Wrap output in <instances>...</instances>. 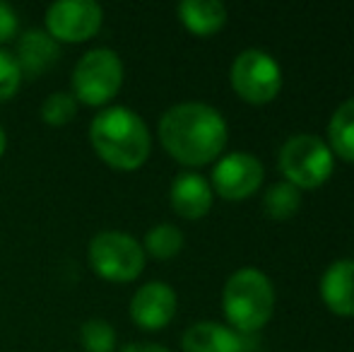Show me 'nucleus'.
<instances>
[{
  "label": "nucleus",
  "mask_w": 354,
  "mask_h": 352,
  "mask_svg": "<svg viewBox=\"0 0 354 352\" xmlns=\"http://www.w3.org/2000/svg\"><path fill=\"white\" fill-rule=\"evenodd\" d=\"M162 147L183 167H205L227 147V121L210 104L183 102L159 118Z\"/></svg>",
  "instance_id": "f257e3e1"
},
{
  "label": "nucleus",
  "mask_w": 354,
  "mask_h": 352,
  "mask_svg": "<svg viewBox=\"0 0 354 352\" xmlns=\"http://www.w3.org/2000/svg\"><path fill=\"white\" fill-rule=\"evenodd\" d=\"M89 142L111 169L136 172L152 152V136L140 113L128 106H106L89 123Z\"/></svg>",
  "instance_id": "f03ea898"
},
{
  "label": "nucleus",
  "mask_w": 354,
  "mask_h": 352,
  "mask_svg": "<svg viewBox=\"0 0 354 352\" xmlns=\"http://www.w3.org/2000/svg\"><path fill=\"white\" fill-rule=\"evenodd\" d=\"M275 309V290L258 268H241L222 290V311L236 333H256L270 321Z\"/></svg>",
  "instance_id": "7ed1b4c3"
},
{
  "label": "nucleus",
  "mask_w": 354,
  "mask_h": 352,
  "mask_svg": "<svg viewBox=\"0 0 354 352\" xmlns=\"http://www.w3.org/2000/svg\"><path fill=\"white\" fill-rule=\"evenodd\" d=\"M73 97L84 106H106L123 87V61L113 48L87 51L73 68Z\"/></svg>",
  "instance_id": "20e7f679"
},
{
  "label": "nucleus",
  "mask_w": 354,
  "mask_h": 352,
  "mask_svg": "<svg viewBox=\"0 0 354 352\" xmlns=\"http://www.w3.org/2000/svg\"><path fill=\"white\" fill-rule=\"evenodd\" d=\"M89 268L106 282H133L145 270V249L126 232L106 230L92 237L87 249Z\"/></svg>",
  "instance_id": "39448f33"
},
{
  "label": "nucleus",
  "mask_w": 354,
  "mask_h": 352,
  "mask_svg": "<svg viewBox=\"0 0 354 352\" xmlns=\"http://www.w3.org/2000/svg\"><path fill=\"white\" fill-rule=\"evenodd\" d=\"M277 167L287 183L297 186L299 191H311L330 178L335 169V157L321 138L301 133V136H292L282 145Z\"/></svg>",
  "instance_id": "423d86ee"
},
{
  "label": "nucleus",
  "mask_w": 354,
  "mask_h": 352,
  "mask_svg": "<svg viewBox=\"0 0 354 352\" xmlns=\"http://www.w3.org/2000/svg\"><path fill=\"white\" fill-rule=\"evenodd\" d=\"M232 87L243 102L268 104L282 89V68L270 53L261 48H246L234 58Z\"/></svg>",
  "instance_id": "0eeeda50"
},
{
  "label": "nucleus",
  "mask_w": 354,
  "mask_h": 352,
  "mask_svg": "<svg viewBox=\"0 0 354 352\" xmlns=\"http://www.w3.org/2000/svg\"><path fill=\"white\" fill-rule=\"evenodd\" d=\"M104 24V10L94 0H58L46 10V34L56 44L89 41Z\"/></svg>",
  "instance_id": "6e6552de"
},
{
  "label": "nucleus",
  "mask_w": 354,
  "mask_h": 352,
  "mask_svg": "<svg viewBox=\"0 0 354 352\" xmlns=\"http://www.w3.org/2000/svg\"><path fill=\"white\" fill-rule=\"evenodd\" d=\"M263 165L251 152H232L224 155L212 169V188L224 201H243L251 198L263 186Z\"/></svg>",
  "instance_id": "1a4fd4ad"
},
{
  "label": "nucleus",
  "mask_w": 354,
  "mask_h": 352,
  "mask_svg": "<svg viewBox=\"0 0 354 352\" xmlns=\"http://www.w3.org/2000/svg\"><path fill=\"white\" fill-rule=\"evenodd\" d=\"M176 292L167 282H147L140 290H136V295L131 297V306L128 314L131 321L142 331H162L176 316Z\"/></svg>",
  "instance_id": "9d476101"
},
{
  "label": "nucleus",
  "mask_w": 354,
  "mask_h": 352,
  "mask_svg": "<svg viewBox=\"0 0 354 352\" xmlns=\"http://www.w3.org/2000/svg\"><path fill=\"white\" fill-rule=\"evenodd\" d=\"M212 196V186L205 176L196 174V172H183L171 181L169 203L176 215L186 217V220H201L210 212Z\"/></svg>",
  "instance_id": "9b49d317"
},
{
  "label": "nucleus",
  "mask_w": 354,
  "mask_h": 352,
  "mask_svg": "<svg viewBox=\"0 0 354 352\" xmlns=\"http://www.w3.org/2000/svg\"><path fill=\"white\" fill-rule=\"evenodd\" d=\"M58 53V44L44 29H27L17 37V48L12 56L22 75L37 77L56 66Z\"/></svg>",
  "instance_id": "f8f14e48"
},
{
  "label": "nucleus",
  "mask_w": 354,
  "mask_h": 352,
  "mask_svg": "<svg viewBox=\"0 0 354 352\" xmlns=\"http://www.w3.org/2000/svg\"><path fill=\"white\" fill-rule=\"evenodd\" d=\"M321 299L333 314L354 316V261L342 259L326 268L321 277Z\"/></svg>",
  "instance_id": "ddd939ff"
},
{
  "label": "nucleus",
  "mask_w": 354,
  "mask_h": 352,
  "mask_svg": "<svg viewBox=\"0 0 354 352\" xmlns=\"http://www.w3.org/2000/svg\"><path fill=\"white\" fill-rule=\"evenodd\" d=\"M183 352H243V338L217 321H198L183 333Z\"/></svg>",
  "instance_id": "4468645a"
},
{
  "label": "nucleus",
  "mask_w": 354,
  "mask_h": 352,
  "mask_svg": "<svg viewBox=\"0 0 354 352\" xmlns=\"http://www.w3.org/2000/svg\"><path fill=\"white\" fill-rule=\"evenodd\" d=\"M176 12L183 27L196 37H212L227 24V8L217 0H183Z\"/></svg>",
  "instance_id": "2eb2a0df"
},
{
  "label": "nucleus",
  "mask_w": 354,
  "mask_h": 352,
  "mask_svg": "<svg viewBox=\"0 0 354 352\" xmlns=\"http://www.w3.org/2000/svg\"><path fill=\"white\" fill-rule=\"evenodd\" d=\"M328 138L333 155L354 165V99H347L335 109L328 123Z\"/></svg>",
  "instance_id": "dca6fc26"
},
{
  "label": "nucleus",
  "mask_w": 354,
  "mask_h": 352,
  "mask_svg": "<svg viewBox=\"0 0 354 352\" xmlns=\"http://www.w3.org/2000/svg\"><path fill=\"white\" fill-rule=\"evenodd\" d=\"M145 256H152L157 261H169L176 259L183 249V232L178 230L176 225H169V222H162V225H154L152 230L145 234Z\"/></svg>",
  "instance_id": "f3484780"
},
{
  "label": "nucleus",
  "mask_w": 354,
  "mask_h": 352,
  "mask_svg": "<svg viewBox=\"0 0 354 352\" xmlns=\"http://www.w3.org/2000/svg\"><path fill=\"white\" fill-rule=\"evenodd\" d=\"M263 207L272 220H289L301 207V191L292 183L280 181L268 188V193L263 196Z\"/></svg>",
  "instance_id": "a211bd4d"
},
{
  "label": "nucleus",
  "mask_w": 354,
  "mask_h": 352,
  "mask_svg": "<svg viewBox=\"0 0 354 352\" xmlns=\"http://www.w3.org/2000/svg\"><path fill=\"white\" fill-rule=\"evenodd\" d=\"M80 343L84 352H116V331L104 319H87L80 326Z\"/></svg>",
  "instance_id": "6ab92c4d"
},
{
  "label": "nucleus",
  "mask_w": 354,
  "mask_h": 352,
  "mask_svg": "<svg viewBox=\"0 0 354 352\" xmlns=\"http://www.w3.org/2000/svg\"><path fill=\"white\" fill-rule=\"evenodd\" d=\"M39 113H41V121L48 123V126H68L75 118V113H77V99L71 92H53L44 99Z\"/></svg>",
  "instance_id": "aec40b11"
},
{
  "label": "nucleus",
  "mask_w": 354,
  "mask_h": 352,
  "mask_svg": "<svg viewBox=\"0 0 354 352\" xmlns=\"http://www.w3.org/2000/svg\"><path fill=\"white\" fill-rule=\"evenodd\" d=\"M22 85V71L10 51L0 48V104L12 99Z\"/></svg>",
  "instance_id": "412c9836"
},
{
  "label": "nucleus",
  "mask_w": 354,
  "mask_h": 352,
  "mask_svg": "<svg viewBox=\"0 0 354 352\" xmlns=\"http://www.w3.org/2000/svg\"><path fill=\"white\" fill-rule=\"evenodd\" d=\"M17 29H19L17 12H15L8 3L0 0V44L12 41V39L17 37Z\"/></svg>",
  "instance_id": "4be33fe9"
},
{
  "label": "nucleus",
  "mask_w": 354,
  "mask_h": 352,
  "mask_svg": "<svg viewBox=\"0 0 354 352\" xmlns=\"http://www.w3.org/2000/svg\"><path fill=\"white\" fill-rule=\"evenodd\" d=\"M118 352H171V350H167L164 345H157V343H131Z\"/></svg>",
  "instance_id": "5701e85b"
},
{
  "label": "nucleus",
  "mask_w": 354,
  "mask_h": 352,
  "mask_svg": "<svg viewBox=\"0 0 354 352\" xmlns=\"http://www.w3.org/2000/svg\"><path fill=\"white\" fill-rule=\"evenodd\" d=\"M5 147H8V136H5V128L0 126V160L5 155Z\"/></svg>",
  "instance_id": "b1692460"
},
{
  "label": "nucleus",
  "mask_w": 354,
  "mask_h": 352,
  "mask_svg": "<svg viewBox=\"0 0 354 352\" xmlns=\"http://www.w3.org/2000/svg\"><path fill=\"white\" fill-rule=\"evenodd\" d=\"M243 352H246V350H243Z\"/></svg>",
  "instance_id": "393cba45"
}]
</instances>
